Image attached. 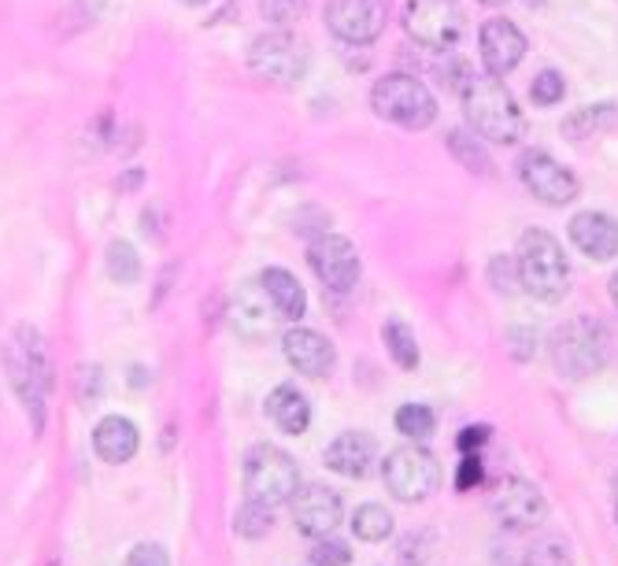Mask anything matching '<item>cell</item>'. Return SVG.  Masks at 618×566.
<instances>
[{"mask_svg":"<svg viewBox=\"0 0 618 566\" xmlns=\"http://www.w3.org/2000/svg\"><path fill=\"white\" fill-rule=\"evenodd\" d=\"M126 566H170V555L164 544L142 541V544H134L130 555H126Z\"/></svg>","mask_w":618,"mask_h":566,"instance_id":"cell-38","label":"cell"},{"mask_svg":"<svg viewBox=\"0 0 618 566\" xmlns=\"http://www.w3.org/2000/svg\"><path fill=\"white\" fill-rule=\"evenodd\" d=\"M615 511H618V478H615Z\"/></svg>","mask_w":618,"mask_h":566,"instance_id":"cell-46","label":"cell"},{"mask_svg":"<svg viewBox=\"0 0 618 566\" xmlns=\"http://www.w3.org/2000/svg\"><path fill=\"white\" fill-rule=\"evenodd\" d=\"M182 4H189V8H200V4H208V0H182Z\"/></svg>","mask_w":618,"mask_h":566,"instance_id":"cell-45","label":"cell"},{"mask_svg":"<svg viewBox=\"0 0 618 566\" xmlns=\"http://www.w3.org/2000/svg\"><path fill=\"white\" fill-rule=\"evenodd\" d=\"M485 482V463L482 455H463L460 467H455V489L460 493H474L478 485Z\"/></svg>","mask_w":618,"mask_h":566,"instance_id":"cell-37","label":"cell"},{"mask_svg":"<svg viewBox=\"0 0 618 566\" xmlns=\"http://www.w3.org/2000/svg\"><path fill=\"white\" fill-rule=\"evenodd\" d=\"M12 345L19 348V356H23L30 374L38 378V386L45 389V392H52L56 378H52V356H49V345H45V337H41V329L30 326V323H19Z\"/></svg>","mask_w":618,"mask_h":566,"instance_id":"cell-23","label":"cell"},{"mask_svg":"<svg viewBox=\"0 0 618 566\" xmlns=\"http://www.w3.org/2000/svg\"><path fill=\"white\" fill-rule=\"evenodd\" d=\"M618 123V104L604 101V104H585L574 115L563 119V134L570 137V142H585V137L600 134V130H611Z\"/></svg>","mask_w":618,"mask_h":566,"instance_id":"cell-24","label":"cell"},{"mask_svg":"<svg viewBox=\"0 0 618 566\" xmlns=\"http://www.w3.org/2000/svg\"><path fill=\"white\" fill-rule=\"evenodd\" d=\"M104 266H108V277L119 285H137L142 282V255L130 241H112L108 255H104Z\"/></svg>","mask_w":618,"mask_h":566,"instance_id":"cell-27","label":"cell"},{"mask_svg":"<svg viewBox=\"0 0 618 566\" xmlns=\"http://www.w3.org/2000/svg\"><path fill=\"white\" fill-rule=\"evenodd\" d=\"M378 459V444L375 437L359 433V430H348V433H337L334 441L326 448V467L334 470V474L348 478V482H359V478L370 474V467H375Z\"/></svg>","mask_w":618,"mask_h":566,"instance_id":"cell-18","label":"cell"},{"mask_svg":"<svg viewBox=\"0 0 618 566\" xmlns=\"http://www.w3.org/2000/svg\"><path fill=\"white\" fill-rule=\"evenodd\" d=\"M352 563V548L341 537H318L312 544V566H348Z\"/></svg>","mask_w":618,"mask_h":566,"instance_id":"cell-34","label":"cell"},{"mask_svg":"<svg viewBox=\"0 0 618 566\" xmlns=\"http://www.w3.org/2000/svg\"><path fill=\"white\" fill-rule=\"evenodd\" d=\"M615 518H618V511H615Z\"/></svg>","mask_w":618,"mask_h":566,"instance_id":"cell-47","label":"cell"},{"mask_svg":"<svg viewBox=\"0 0 618 566\" xmlns=\"http://www.w3.org/2000/svg\"><path fill=\"white\" fill-rule=\"evenodd\" d=\"M293 522L296 530L304 533V537H329L337 526H341V515H345V507H341V496L334 493L329 485H307L301 489L293 500Z\"/></svg>","mask_w":618,"mask_h":566,"instance_id":"cell-14","label":"cell"},{"mask_svg":"<svg viewBox=\"0 0 618 566\" xmlns=\"http://www.w3.org/2000/svg\"><path fill=\"white\" fill-rule=\"evenodd\" d=\"M381 478H386V489L400 504H422L441 482V467H437V455L430 448L415 441L392 448L386 463H381Z\"/></svg>","mask_w":618,"mask_h":566,"instance_id":"cell-6","label":"cell"},{"mask_svg":"<svg viewBox=\"0 0 618 566\" xmlns=\"http://www.w3.org/2000/svg\"><path fill=\"white\" fill-rule=\"evenodd\" d=\"M268 419L279 426L282 433L301 437L312 426V400L304 397V389H296L293 381L285 386H274L268 397Z\"/></svg>","mask_w":618,"mask_h":566,"instance_id":"cell-21","label":"cell"},{"mask_svg":"<svg viewBox=\"0 0 618 566\" xmlns=\"http://www.w3.org/2000/svg\"><path fill=\"white\" fill-rule=\"evenodd\" d=\"M137 448H142V433H137V426L130 419H123V415H108V419H101L97 430H93V452L112 467L130 463L137 455Z\"/></svg>","mask_w":618,"mask_h":566,"instance_id":"cell-20","label":"cell"},{"mask_svg":"<svg viewBox=\"0 0 618 566\" xmlns=\"http://www.w3.org/2000/svg\"><path fill=\"white\" fill-rule=\"evenodd\" d=\"M463 108L467 123H471V134H478L489 145H515L522 137V112L511 90L493 74H482V78H467L463 85Z\"/></svg>","mask_w":618,"mask_h":566,"instance_id":"cell-1","label":"cell"},{"mask_svg":"<svg viewBox=\"0 0 618 566\" xmlns=\"http://www.w3.org/2000/svg\"><path fill=\"white\" fill-rule=\"evenodd\" d=\"M307 263L318 282L326 285L329 293H352L359 282V252L348 238H337V233H323V238L312 241L307 249Z\"/></svg>","mask_w":618,"mask_h":566,"instance_id":"cell-10","label":"cell"},{"mask_svg":"<svg viewBox=\"0 0 618 566\" xmlns=\"http://www.w3.org/2000/svg\"><path fill=\"white\" fill-rule=\"evenodd\" d=\"M260 285L268 290V296L279 307V315L285 323H301L307 315V293L304 285L296 282V277L285 271V266H268V271L260 274Z\"/></svg>","mask_w":618,"mask_h":566,"instance_id":"cell-22","label":"cell"},{"mask_svg":"<svg viewBox=\"0 0 618 566\" xmlns=\"http://www.w3.org/2000/svg\"><path fill=\"white\" fill-rule=\"evenodd\" d=\"M282 352H285V359H290V367L296 374H304V378H329V370H334V363H337L334 340L307 326L285 329Z\"/></svg>","mask_w":618,"mask_h":566,"instance_id":"cell-15","label":"cell"},{"mask_svg":"<svg viewBox=\"0 0 618 566\" xmlns=\"http://www.w3.org/2000/svg\"><path fill=\"white\" fill-rule=\"evenodd\" d=\"M567 233L574 249L585 252L596 263H607L618 255V219H611L607 211H578L570 219Z\"/></svg>","mask_w":618,"mask_h":566,"instance_id":"cell-17","label":"cell"},{"mask_svg":"<svg viewBox=\"0 0 618 566\" xmlns=\"http://www.w3.org/2000/svg\"><path fill=\"white\" fill-rule=\"evenodd\" d=\"M142 181H145V170L142 167H130V170H123L115 186H119V193H134V189H142Z\"/></svg>","mask_w":618,"mask_h":566,"instance_id":"cell-40","label":"cell"},{"mask_svg":"<svg viewBox=\"0 0 618 566\" xmlns=\"http://www.w3.org/2000/svg\"><path fill=\"white\" fill-rule=\"evenodd\" d=\"M404 30H408L415 45L433 52H452L467 30V15L455 0H408V8H404Z\"/></svg>","mask_w":618,"mask_h":566,"instance_id":"cell-7","label":"cell"},{"mask_svg":"<svg viewBox=\"0 0 618 566\" xmlns=\"http://www.w3.org/2000/svg\"><path fill=\"white\" fill-rule=\"evenodd\" d=\"M4 370H8V386L15 389V397H19V403H23V411L30 419V430L41 437V430H45V397L49 392L38 386V378L30 374V367L23 363V356H19L15 345L4 348Z\"/></svg>","mask_w":618,"mask_h":566,"instance_id":"cell-19","label":"cell"},{"mask_svg":"<svg viewBox=\"0 0 618 566\" xmlns=\"http://www.w3.org/2000/svg\"><path fill=\"white\" fill-rule=\"evenodd\" d=\"M381 337H386V348L392 363H397L400 370H419V340H415V329L404 323V318L392 315L386 326H381Z\"/></svg>","mask_w":618,"mask_h":566,"instance_id":"cell-25","label":"cell"},{"mask_svg":"<svg viewBox=\"0 0 618 566\" xmlns=\"http://www.w3.org/2000/svg\"><path fill=\"white\" fill-rule=\"evenodd\" d=\"M563 93H567V82H563L559 71H541L534 78V85H530V97H534L537 108H552V104H559Z\"/></svg>","mask_w":618,"mask_h":566,"instance_id":"cell-33","label":"cell"},{"mask_svg":"<svg viewBox=\"0 0 618 566\" xmlns=\"http://www.w3.org/2000/svg\"><path fill=\"white\" fill-rule=\"evenodd\" d=\"M519 282L530 296L545 304H559L570 290V263L563 255V244L545 230H526L519 238Z\"/></svg>","mask_w":618,"mask_h":566,"instance_id":"cell-2","label":"cell"},{"mask_svg":"<svg viewBox=\"0 0 618 566\" xmlns=\"http://www.w3.org/2000/svg\"><path fill=\"white\" fill-rule=\"evenodd\" d=\"M489 437H493V430H489L485 422H478V426H463L460 437H455V444H460V452L463 455H478L482 448L489 444Z\"/></svg>","mask_w":618,"mask_h":566,"instance_id":"cell-39","label":"cell"},{"mask_svg":"<svg viewBox=\"0 0 618 566\" xmlns=\"http://www.w3.org/2000/svg\"><path fill=\"white\" fill-rule=\"evenodd\" d=\"M392 422H397V430L408 437V441H426V437L437 430V415L426 408V403H404Z\"/></svg>","mask_w":618,"mask_h":566,"instance_id":"cell-30","label":"cell"},{"mask_svg":"<svg viewBox=\"0 0 618 566\" xmlns=\"http://www.w3.org/2000/svg\"><path fill=\"white\" fill-rule=\"evenodd\" d=\"M519 178L530 193L552 208H563L578 197V178L563 164H556L548 153H541V148H530V153L519 156Z\"/></svg>","mask_w":618,"mask_h":566,"instance_id":"cell-12","label":"cell"},{"mask_svg":"<svg viewBox=\"0 0 618 566\" xmlns=\"http://www.w3.org/2000/svg\"><path fill=\"white\" fill-rule=\"evenodd\" d=\"M370 108L378 119L397 123L404 130H426L437 119V101L415 74H386L370 90Z\"/></svg>","mask_w":618,"mask_h":566,"instance_id":"cell-4","label":"cell"},{"mask_svg":"<svg viewBox=\"0 0 618 566\" xmlns=\"http://www.w3.org/2000/svg\"><path fill=\"white\" fill-rule=\"evenodd\" d=\"M552 363L563 378L582 381L589 374L604 370L607 363V329L593 318H570L567 326L556 329L552 337Z\"/></svg>","mask_w":618,"mask_h":566,"instance_id":"cell-5","label":"cell"},{"mask_svg":"<svg viewBox=\"0 0 618 566\" xmlns=\"http://www.w3.org/2000/svg\"><path fill=\"white\" fill-rule=\"evenodd\" d=\"M478 4H485V8H500V4H507V0H478Z\"/></svg>","mask_w":618,"mask_h":566,"instance_id":"cell-44","label":"cell"},{"mask_svg":"<svg viewBox=\"0 0 618 566\" xmlns=\"http://www.w3.org/2000/svg\"><path fill=\"white\" fill-rule=\"evenodd\" d=\"M260 12L274 30H285L307 15V0H260Z\"/></svg>","mask_w":618,"mask_h":566,"instance_id":"cell-32","label":"cell"},{"mask_svg":"<svg viewBox=\"0 0 618 566\" xmlns=\"http://www.w3.org/2000/svg\"><path fill=\"white\" fill-rule=\"evenodd\" d=\"M244 496L255 500V504H290V500L301 493V467L296 459L279 444H252L244 452Z\"/></svg>","mask_w":618,"mask_h":566,"instance_id":"cell-3","label":"cell"},{"mask_svg":"<svg viewBox=\"0 0 618 566\" xmlns=\"http://www.w3.org/2000/svg\"><path fill=\"white\" fill-rule=\"evenodd\" d=\"M352 533L367 544H381L392 533V515L381 504H364L352 515Z\"/></svg>","mask_w":618,"mask_h":566,"instance_id":"cell-28","label":"cell"},{"mask_svg":"<svg viewBox=\"0 0 618 566\" xmlns=\"http://www.w3.org/2000/svg\"><path fill=\"white\" fill-rule=\"evenodd\" d=\"M156 211H159V208H153V211H142V230H145V238H148V233H153V241H164V227H159Z\"/></svg>","mask_w":618,"mask_h":566,"instance_id":"cell-41","label":"cell"},{"mask_svg":"<svg viewBox=\"0 0 618 566\" xmlns=\"http://www.w3.org/2000/svg\"><path fill=\"white\" fill-rule=\"evenodd\" d=\"M274 526V515L268 504H255V500H244L238 507V515H233V533L244 541H263Z\"/></svg>","mask_w":618,"mask_h":566,"instance_id":"cell-29","label":"cell"},{"mask_svg":"<svg viewBox=\"0 0 618 566\" xmlns=\"http://www.w3.org/2000/svg\"><path fill=\"white\" fill-rule=\"evenodd\" d=\"M279 323H285V318L279 315V307H274L268 290L260 285V277L238 285V293H233V301H230L233 334L244 337V340H268V337H274Z\"/></svg>","mask_w":618,"mask_h":566,"instance_id":"cell-13","label":"cell"},{"mask_svg":"<svg viewBox=\"0 0 618 566\" xmlns=\"http://www.w3.org/2000/svg\"><path fill=\"white\" fill-rule=\"evenodd\" d=\"M74 392H78V403L82 408H93V403L101 400L104 392V370L93 363V367H78V374H74Z\"/></svg>","mask_w":618,"mask_h":566,"instance_id":"cell-36","label":"cell"},{"mask_svg":"<svg viewBox=\"0 0 618 566\" xmlns=\"http://www.w3.org/2000/svg\"><path fill=\"white\" fill-rule=\"evenodd\" d=\"M478 49H482L485 74L504 78L526 56V34L507 19H489V23H482V34H478Z\"/></svg>","mask_w":618,"mask_h":566,"instance_id":"cell-16","label":"cell"},{"mask_svg":"<svg viewBox=\"0 0 618 566\" xmlns=\"http://www.w3.org/2000/svg\"><path fill=\"white\" fill-rule=\"evenodd\" d=\"M148 381H153V374H148L145 367H130V386L134 389H145Z\"/></svg>","mask_w":618,"mask_h":566,"instance_id":"cell-42","label":"cell"},{"mask_svg":"<svg viewBox=\"0 0 618 566\" xmlns=\"http://www.w3.org/2000/svg\"><path fill=\"white\" fill-rule=\"evenodd\" d=\"M489 282H493V290L496 293H504V296H511V293H519V263L511 260V255H493V260H489Z\"/></svg>","mask_w":618,"mask_h":566,"instance_id":"cell-35","label":"cell"},{"mask_svg":"<svg viewBox=\"0 0 618 566\" xmlns=\"http://www.w3.org/2000/svg\"><path fill=\"white\" fill-rule=\"evenodd\" d=\"M489 504H493V515L500 526L511 533H534L548 518L545 493L534 482H526V478H504Z\"/></svg>","mask_w":618,"mask_h":566,"instance_id":"cell-9","label":"cell"},{"mask_svg":"<svg viewBox=\"0 0 618 566\" xmlns=\"http://www.w3.org/2000/svg\"><path fill=\"white\" fill-rule=\"evenodd\" d=\"M444 145H449V153L460 159V167H467L471 175H493V159H489L482 137L478 134H467V130H449L444 137Z\"/></svg>","mask_w":618,"mask_h":566,"instance_id":"cell-26","label":"cell"},{"mask_svg":"<svg viewBox=\"0 0 618 566\" xmlns=\"http://www.w3.org/2000/svg\"><path fill=\"white\" fill-rule=\"evenodd\" d=\"M326 27L345 45H370L386 30V0H329Z\"/></svg>","mask_w":618,"mask_h":566,"instance_id":"cell-11","label":"cell"},{"mask_svg":"<svg viewBox=\"0 0 618 566\" xmlns=\"http://www.w3.org/2000/svg\"><path fill=\"white\" fill-rule=\"evenodd\" d=\"M611 304L618 307V271H615V277H611Z\"/></svg>","mask_w":618,"mask_h":566,"instance_id":"cell-43","label":"cell"},{"mask_svg":"<svg viewBox=\"0 0 618 566\" xmlns=\"http://www.w3.org/2000/svg\"><path fill=\"white\" fill-rule=\"evenodd\" d=\"M307 63H312V52L290 30H271V34H260L249 45V71L255 78L293 85L307 74Z\"/></svg>","mask_w":618,"mask_h":566,"instance_id":"cell-8","label":"cell"},{"mask_svg":"<svg viewBox=\"0 0 618 566\" xmlns=\"http://www.w3.org/2000/svg\"><path fill=\"white\" fill-rule=\"evenodd\" d=\"M522 566H570V548L559 537H541L522 552Z\"/></svg>","mask_w":618,"mask_h":566,"instance_id":"cell-31","label":"cell"}]
</instances>
